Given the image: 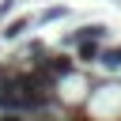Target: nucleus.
<instances>
[{
  "mask_svg": "<svg viewBox=\"0 0 121 121\" xmlns=\"http://www.w3.org/2000/svg\"><path fill=\"white\" fill-rule=\"evenodd\" d=\"M0 121H23L19 113H0Z\"/></svg>",
  "mask_w": 121,
  "mask_h": 121,
  "instance_id": "nucleus-7",
  "label": "nucleus"
},
{
  "mask_svg": "<svg viewBox=\"0 0 121 121\" xmlns=\"http://www.w3.org/2000/svg\"><path fill=\"white\" fill-rule=\"evenodd\" d=\"M79 60H98V42H79Z\"/></svg>",
  "mask_w": 121,
  "mask_h": 121,
  "instance_id": "nucleus-5",
  "label": "nucleus"
},
{
  "mask_svg": "<svg viewBox=\"0 0 121 121\" xmlns=\"http://www.w3.org/2000/svg\"><path fill=\"white\" fill-rule=\"evenodd\" d=\"M102 34H106V26H98V23H95V26H79V30L72 34V42H98Z\"/></svg>",
  "mask_w": 121,
  "mask_h": 121,
  "instance_id": "nucleus-3",
  "label": "nucleus"
},
{
  "mask_svg": "<svg viewBox=\"0 0 121 121\" xmlns=\"http://www.w3.org/2000/svg\"><path fill=\"white\" fill-rule=\"evenodd\" d=\"M98 60H102L110 72H117V68H121V45H117V49H106V53H98Z\"/></svg>",
  "mask_w": 121,
  "mask_h": 121,
  "instance_id": "nucleus-4",
  "label": "nucleus"
},
{
  "mask_svg": "<svg viewBox=\"0 0 121 121\" xmlns=\"http://www.w3.org/2000/svg\"><path fill=\"white\" fill-rule=\"evenodd\" d=\"M26 110V91H23V72L0 76V113H19Z\"/></svg>",
  "mask_w": 121,
  "mask_h": 121,
  "instance_id": "nucleus-1",
  "label": "nucleus"
},
{
  "mask_svg": "<svg viewBox=\"0 0 121 121\" xmlns=\"http://www.w3.org/2000/svg\"><path fill=\"white\" fill-rule=\"evenodd\" d=\"M26 26H30V19H11V23H8V30H4V38H19Z\"/></svg>",
  "mask_w": 121,
  "mask_h": 121,
  "instance_id": "nucleus-6",
  "label": "nucleus"
},
{
  "mask_svg": "<svg viewBox=\"0 0 121 121\" xmlns=\"http://www.w3.org/2000/svg\"><path fill=\"white\" fill-rule=\"evenodd\" d=\"M38 64H42L53 79H68V76L76 72V60H68L64 53H49V57H45V60H38Z\"/></svg>",
  "mask_w": 121,
  "mask_h": 121,
  "instance_id": "nucleus-2",
  "label": "nucleus"
}]
</instances>
